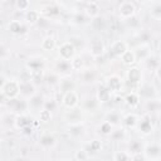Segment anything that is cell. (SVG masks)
<instances>
[{"label": "cell", "instance_id": "6da1fadb", "mask_svg": "<svg viewBox=\"0 0 161 161\" xmlns=\"http://www.w3.org/2000/svg\"><path fill=\"white\" fill-rule=\"evenodd\" d=\"M155 128H156V126H155V121H153V114L145 112L143 116L141 118H138V122H137V126L135 130L138 131L140 135L147 137L155 132Z\"/></svg>", "mask_w": 161, "mask_h": 161}, {"label": "cell", "instance_id": "7a4b0ae2", "mask_svg": "<svg viewBox=\"0 0 161 161\" xmlns=\"http://www.w3.org/2000/svg\"><path fill=\"white\" fill-rule=\"evenodd\" d=\"M104 86L112 94H121L125 89V80L118 74H109L104 78Z\"/></svg>", "mask_w": 161, "mask_h": 161}, {"label": "cell", "instance_id": "3957f363", "mask_svg": "<svg viewBox=\"0 0 161 161\" xmlns=\"http://www.w3.org/2000/svg\"><path fill=\"white\" fill-rule=\"evenodd\" d=\"M137 93L140 94L141 99L143 101H152V99H160V96H158V89L152 84V83H148V82H142L138 87H137Z\"/></svg>", "mask_w": 161, "mask_h": 161}, {"label": "cell", "instance_id": "277c9868", "mask_svg": "<svg viewBox=\"0 0 161 161\" xmlns=\"http://www.w3.org/2000/svg\"><path fill=\"white\" fill-rule=\"evenodd\" d=\"M142 153L145 156V161H158L161 160V145L156 141L145 142Z\"/></svg>", "mask_w": 161, "mask_h": 161}, {"label": "cell", "instance_id": "5b68a950", "mask_svg": "<svg viewBox=\"0 0 161 161\" xmlns=\"http://www.w3.org/2000/svg\"><path fill=\"white\" fill-rule=\"evenodd\" d=\"M8 107L9 112L14 113V114H20V113H26L29 112V104H28V99L23 98V97H16L13 99L8 101V104L5 106Z\"/></svg>", "mask_w": 161, "mask_h": 161}, {"label": "cell", "instance_id": "8992f818", "mask_svg": "<svg viewBox=\"0 0 161 161\" xmlns=\"http://www.w3.org/2000/svg\"><path fill=\"white\" fill-rule=\"evenodd\" d=\"M142 83V69L137 65H131L126 70V84L137 89V87Z\"/></svg>", "mask_w": 161, "mask_h": 161}, {"label": "cell", "instance_id": "52a82bcc", "mask_svg": "<svg viewBox=\"0 0 161 161\" xmlns=\"http://www.w3.org/2000/svg\"><path fill=\"white\" fill-rule=\"evenodd\" d=\"M137 14V6L132 0H125L118 5V18L121 20H127Z\"/></svg>", "mask_w": 161, "mask_h": 161}, {"label": "cell", "instance_id": "ba28073f", "mask_svg": "<svg viewBox=\"0 0 161 161\" xmlns=\"http://www.w3.org/2000/svg\"><path fill=\"white\" fill-rule=\"evenodd\" d=\"M79 102H80V98H79V94L75 89L67 91V92L62 93V96H60V104L65 109L74 108V107L79 106Z\"/></svg>", "mask_w": 161, "mask_h": 161}, {"label": "cell", "instance_id": "9c48e42d", "mask_svg": "<svg viewBox=\"0 0 161 161\" xmlns=\"http://www.w3.org/2000/svg\"><path fill=\"white\" fill-rule=\"evenodd\" d=\"M57 53H58V57L60 59L69 62L77 54V49L69 40H67V42H63L62 44H59L57 47Z\"/></svg>", "mask_w": 161, "mask_h": 161}, {"label": "cell", "instance_id": "30bf717a", "mask_svg": "<svg viewBox=\"0 0 161 161\" xmlns=\"http://www.w3.org/2000/svg\"><path fill=\"white\" fill-rule=\"evenodd\" d=\"M1 91L6 96L8 99L19 97V80L18 79H6Z\"/></svg>", "mask_w": 161, "mask_h": 161}, {"label": "cell", "instance_id": "8fae6325", "mask_svg": "<svg viewBox=\"0 0 161 161\" xmlns=\"http://www.w3.org/2000/svg\"><path fill=\"white\" fill-rule=\"evenodd\" d=\"M39 13H40V16L44 19H54V18H58L62 15V9L55 3H52V4L44 5L39 10Z\"/></svg>", "mask_w": 161, "mask_h": 161}, {"label": "cell", "instance_id": "7c38bea8", "mask_svg": "<svg viewBox=\"0 0 161 161\" xmlns=\"http://www.w3.org/2000/svg\"><path fill=\"white\" fill-rule=\"evenodd\" d=\"M19 80V96L28 99L30 98L33 94H35L38 91H36V86L30 82V80H21V79H18Z\"/></svg>", "mask_w": 161, "mask_h": 161}, {"label": "cell", "instance_id": "4fadbf2b", "mask_svg": "<svg viewBox=\"0 0 161 161\" xmlns=\"http://www.w3.org/2000/svg\"><path fill=\"white\" fill-rule=\"evenodd\" d=\"M88 53L94 59L102 58L104 55V53H106V45H104V43L101 39L92 40L89 43V47H88Z\"/></svg>", "mask_w": 161, "mask_h": 161}, {"label": "cell", "instance_id": "5bb4252c", "mask_svg": "<svg viewBox=\"0 0 161 161\" xmlns=\"http://www.w3.org/2000/svg\"><path fill=\"white\" fill-rule=\"evenodd\" d=\"M96 98H97V101H98V103L101 104V106H104V104H107V103H109L111 101H112V93L109 92V89L104 86V83H99L98 86H97V89H96Z\"/></svg>", "mask_w": 161, "mask_h": 161}, {"label": "cell", "instance_id": "9a60e30c", "mask_svg": "<svg viewBox=\"0 0 161 161\" xmlns=\"http://www.w3.org/2000/svg\"><path fill=\"white\" fill-rule=\"evenodd\" d=\"M128 48H130V47H128L127 42L122 40V39L113 42V43L111 44V47H109V50H108L109 58H112V59H113V58H119Z\"/></svg>", "mask_w": 161, "mask_h": 161}, {"label": "cell", "instance_id": "2e32d148", "mask_svg": "<svg viewBox=\"0 0 161 161\" xmlns=\"http://www.w3.org/2000/svg\"><path fill=\"white\" fill-rule=\"evenodd\" d=\"M82 108L83 112L86 113H96L98 112V109L101 108V104L98 103L96 96H87L83 101H82V104L79 106Z\"/></svg>", "mask_w": 161, "mask_h": 161}, {"label": "cell", "instance_id": "e0dca14e", "mask_svg": "<svg viewBox=\"0 0 161 161\" xmlns=\"http://www.w3.org/2000/svg\"><path fill=\"white\" fill-rule=\"evenodd\" d=\"M138 116L135 112H128L126 114H123L121 117V127H123L125 130H135L138 122Z\"/></svg>", "mask_w": 161, "mask_h": 161}, {"label": "cell", "instance_id": "ac0fdd59", "mask_svg": "<svg viewBox=\"0 0 161 161\" xmlns=\"http://www.w3.org/2000/svg\"><path fill=\"white\" fill-rule=\"evenodd\" d=\"M130 109H136L140 107L141 104V97L140 94L137 93V91H131L128 92L125 97H123V101H122Z\"/></svg>", "mask_w": 161, "mask_h": 161}, {"label": "cell", "instance_id": "d6986e66", "mask_svg": "<svg viewBox=\"0 0 161 161\" xmlns=\"http://www.w3.org/2000/svg\"><path fill=\"white\" fill-rule=\"evenodd\" d=\"M79 82L82 84H92L97 79V72L93 68H83L80 72H78Z\"/></svg>", "mask_w": 161, "mask_h": 161}, {"label": "cell", "instance_id": "ffe728a7", "mask_svg": "<svg viewBox=\"0 0 161 161\" xmlns=\"http://www.w3.org/2000/svg\"><path fill=\"white\" fill-rule=\"evenodd\" d=\"M57 145V137L50 132H44L39 136V146L44 150L54 148Z\"/></svg>", "mask_w": 161, "mask_h": 161}, {"label": "cell", "instance_id": "44dd1931", "mask_svg": "<svg viewBox=\"0 0 161 161\" xmlns=\"http://www.w3.org/2000/svg\"><path fill=\"white\" fill-rule=\"evenodd\" d=\"M34 122V118L31 116H29V113H20V114H15V119H14V127L16 130H21L23 127L26 126H31Z\"/></svg>", "mask_w": 161, "mask_h": 161}, {"label": "cell", "instance_id": "7402d4cb", "mask_svg": "<svg viewBox=\"0 0 161 161\" xmlns=\"http://www.w3.org/2000/svg\"><path fill=\"white\" fill-rule=\"evenodd\" d=\"M83 13L86 14V16H87L88 19H93V18L101 15V6H99V4H98L97 1L89 0V1L86 4V6H84Z\"/></svg>", "mask_w": 161, "mask_h": 161}, {"label": "cell", "instance_id": "603a6c76", "mask_svg": "<svg viewBox=\"0 0 161 161\" xmlns=\"http://www.w3.org/2000/svg\"><path fill=\"white\" fill-rule=\"evenodd\" d=\"M25 68L28 70H33V69H45V60L43 57L39 55H34L26 59L25 62Z\"/></svg>", "mask_w": 161, "mask_h": 161}, {"label": "cell", "instance_id": "cb8c5ba5", "mask_svg": "<svg viewBox=\"0 0 161 161\" xmlns=\"http://www.w3.org/2000/svg\"><path fill=\"white\" fill-rule=\"evenodd\" d=\"M82 114H83V111L79 106L74 107V108H69L67 109L65 114H64V118L68 123H75V122H80L82 121Z\"/></svg>", "mask_w": 161, "mask_h": 161}, {"label": "cell", "instance_id": "d4e9b609", "mask_svg": "<svg viewBox=\"0 0 161 161\" xmlns=\"http://www.w3.org/2000/svg\"><path fill=\"white\" fill-rule=\"evenodd\" d=\"M142 63H143L145 68H146L147 70H150L151 73H153L155 70L160 69V57H158L157 54L151 53L147 58H145V59L142 60Z\"/></svg>", "mask_w": 161, "mask_h": 161}, {"label": "cell", "instance_id": "484cf974", "mask_svg": "<svg viewBox=\"0 0 161 161\" xmlns=\"http://www.w3.org/2000/svg\"><path fill=\"white\" fill-rule=\"evenodd\" d=\"M133 53L136 55V62H142L145 58H147L152 52H151V47L150 44H146V43H141L138 44L135 49H133Z\"/></svg>", "mask_w": 161, "mask_h": 161}, {"label": "cell", "instance_id": "4316f807", "mask_svg": "<svg viewBox=\"0 0 161 161\" xmlns=\"http://www.w3.org/2000/svg\"><path fill=\"white\" fill-rule=\"evenodd\" d=\"M67 132L72 137H80L86 132V123L83 121L75 122V123H68Z\"/></svg>", "mask_w": 161, "mask_h": 161}, {"label": "cell", "instance_id": "83f0119b", "mask_svg": "<svg viewBox=\"0 0 161 161\" xmlns=\"http://www.w3.org/2000/svg\"><path fill=\"white\" fill-rule=\"evenodd\" d=\"M44 101H45V97L42 94V93H35L33 94L30 98H28V104H29V111L30 109H34V111H39L40 108H43L44 106Z\"/></svg>", "mask_w": 161, "mask_h": 161}, {"label": "cell", "instance_id": "f1b7e54d", "mask_svg": "<svg viewBox=\"0 0 161 161\" xmlns=\"http://www.w3.org/2000/svg\"><path fill=\"white\" fill-rule=\"evenodd\" d=\"M54 70L57 73H59L62 77H68L72 73V68H70V64L68 60H63V59H58L54 64Z\"/></svg>", "mask_w": 161, "mask_h": 161}, {"label": "cell", "instance_id": "f546056e", "mask_svg": "<svg viewBox=\"0 0 161 161\" xmlns=\"http://www.w3.org/2000/svg\"><path fill=\"white\" fill-rule=\"evenodd\" d=\"M40 13L39 10H35V9H29L24 13V20L28 25H36L40 20Z\"/></svg>", "mask_w": 161, "mask_h": 161}, {"label": "cell", "instance_id": "4dcf8cb0", "mask_svg": "<svg viewBox=\"0 0 161 161\" xmlns=\"http://www.w3.org/2000/svg\"><path fill=\"white\" fill-rule=\"evenodd\" d=\"M70 89H75V82L70 78V75L68 77H62L59 84H58V91L59 93H64L67 91H70Z\"/></svg>", "mask_w": 161, "mask_h": 161}, {"label": "cell", "instance_id": "1f68e13d", "mask_svg": "<svg viewBox=\"0 0 161 161\" xmlns=\"http://www.w3.org/2000/svg\"><path fill=\"white\" fill-rule=\"evenodd\" d=\"M40 48L44 52H53L57 48V40L53 35H45L40 42Z\"/></svg>", "mask_w": 161, "mask_h": 161}, {"label": "cell", "instance_id": "d6a6232c", "mask_svg": "<svg viewBox=\"0 0 161 161\" xmlns=\"http://www.w3.org/2000/svg\"><path fill=\"white\" fill-rule=\"evenodd\" d=\"M62 79V75L59 73H57L55 70H50V72H45L44 75V82L50 86V87H58L59 82Z\"/></svg>", "mask_w": 161, "mask_h": 161}, {"label": "cell", "instance_id": "836d02e7", "mask_svg": "<svg viewBox=\"0 0 161 161\" xmlns=\"http://www.w3.org/2000/svg\"><path fill=\"white\" fill-rule=\"evenodd\" d=\"M143 145H145V142L141 138H132L127 143V152L130 155L131 153H136V152H142Z\"/></svg>", "mask_w": 161, "mask_h": 161}, {"label": "cell", "instance_id": "e575fe53", "mask_svg": "<svg viewBox=\"0 0 161 161\" xmlns=\"http://www.w3.org/2000/svg\"><path fill=\"white\" fill-rule=\"evenodd\" d=\"M44 75H45V69H33V70H29V79L36 87L42 82H44Z\"/></svg>", "mask_w": 161, "mask_h": 161}, {"label": "cell", "instance_id": "d590c367", "mask_svg": "<svg viewBox=\"0 0 161 161\" xmlns=\"http://www.w3.org/2000/svg\"><path fill=\"white\" fill-rule=\"evenodd\" d=\"M127 137V130H125L123 127L121 126H117L113 128V131L111 132L109 135V138L114 142H121V141H125Z\"/></svg>", "mask_w": 161, "mask_h": 161}, {"label": "cell", "instance_id": "8d00e7d4", "mask_svg": "<svg viewBox=\"0 0 161 161\" xmlns=\"http://www.w3.org/2000/svg\"><path fill=\"white\" fill-rule=\"evenodd\" d=\"M119 59H121V63L125 64V65H127V67L135 65V64L137 63V62H136V55H135V53H133V49H130V48L119 57Z\"/></svg>", "mask_w": 161, "mask_h": 161}, {"label": "cell", "instance_id": "74e56055", "mask_svg": "<svg viewBox=\"0 0 161 161\" xmlns=\"http://www.w3.org/2000/svg\"><path fill=\"white\" fill-rule=\"evenodd\" d=\"M91 25L96 31H103L107 28V21L104 19V16L98 15L93 19H91Z\"/></svg>", "mask_w": 161, "mask_h": 161}, {"label": "cell", "instance_id": "f35d334b", "mask_svg": "<svg viewBox=\"0 0 161 161\" xmlns=\"http://www.w3.org/2000/svg\"><path fill=\"white\" fill-rule=\"evenodd\" d=\"M8 30L11 34H14V35H20V34H23L25 31V28H24V25H23L21 21H19V20H11L8 24Z\"/></svg>", "mask_w": 161, "mask_h": 161}, {"label": "cell", "instance_id": "ab89813d", "mask_svg": "<svg viewBox=\"0 0 161 161\" xmlns=\"http://www.w3.org/2000/svg\"><path fill=\"white\" fill-rule=\"evenodd\" d=\"M150 16L156 20V21H160L161 20V4L158 0H153L151 3V6H150Z\"/></svg>", "mask_w": 161, "mask_h": 161}, {"label": "cell", "instance_id": "60d3db41", "mask_svg": "<svg viewBox=\"0 0 161 161\" xmlns=\"http://www.w3.org/2000/svg\"><path fill=\"white\" fill-rule=\"evenodd\" d=\"M69 64H70L72 72H77V73H78V72H80V70L86 67L83 58H82L80 55H78V54H75V55L69 60Z\"/></svg>", "mask_w": 161, "mask_h": 161}, {"label": "cell", "instance_id": "b9f144b4", "mask_svg": "<svg viewBox=\"0 0 161 161\" xmlns=\"http://www.w3.org/2000/svg\"><path fill=\"white\" fill-rule=\"evenodd\" d=\"M121 117H122V116H121L119 112H117V111H109V112L106 113L104 119H106L107 122H109L113 127H117V126L121 125Z\"/></svg>", "mask_w": 161, "mask_h": 161}, {"label": "cell", "instance_id": "7bdbcfd3", "mask_svg": "<svg viewBox=\"0 0 161 161\" xmlns=\"http://www.w3.org/2000/svg\"><path fill=\"white\" fill-rule=\"evenodd\" d=\"M52 119H53V112L48 111V109L44 108V107L38 111V121H39L40 123L48 125L49 122H52Z\"/></svg>", "mask_w": 161, "mask_h": 161}, {"label": "cell", "instance_id": "ee69618b", "mask_svg": "<svg viewBox=\"0 0 161 161\" xmlns=\"http://www.w3.org/2000/svg\"><path fill=\"white\" fill-rule=\"evenodd\" d=\"M113 126L109 123V122H107L106 119L103 121V122H101V125L98 126V133L101 135V136H103V137H109V135H111V132L113 131Z\"/></svg>", "mask_w": 161, "mask_h": 161}, {"label": "cell", "instance_id": "f6af8a7d", "mask_svg": "<svg viewBox=\"0 0 161 161\" xmlns=\"http://www.w3.org/2000/svg\"><path fill=\"white\" fill-rule=\"evenodd\" d=\"M160 111V99H152V101H146V112L147 113H158Z\"/></svg>", "mask_w": 161, "mask_h": 161}, {"label": "cell", "instance_id": "bcb514c9", "mask_svg": "<svg viewBox=\"0 0 161 161\" xmlns=\"http://www.w3.org/2000/svg\"><path fill=\"white\" fill-rule=\"evenodd\" d=\"M102 148H103V142L102 140H98V138L92 140L87 145V151H91V152H99L102 151Z\"/></svg>", "mask_w": 161, "mask_h": 161}, {"label": "cell", "instance_id": "7dc6e473", "mask_svg": "<svg viewBox=\"0 0 161 161\" xmlns=\"http://www.w3.org/2000/svg\"><path fill=\"white\" fill-rule=\"evenodd\" d=\"M58 106H59L58 99H55L54 97H50V98H45V101H44V106H43V107L47 108V109L50 111V112H54V111H57Z\"/></svg>", "mask_w": 161, "mask_h": 161}, {"label": "cell", "instance_id": "c3c4849f", "mask_svg": "<svg viewBox=\"0 0 161 161\" xmlns=\"http://www.w3.org/2000/svg\"><path fill=\"white\" fill-rule=\"evenodd\" d=\"M14 119H15V114L11 112H8L0 118V123L6 127H14Z\"/></svg>", "mask_w": 161, "mask_h": 161}, {"label": "cell", "instance_id": "681fc988", "mask_svg": "<svg viewBox=\"0 0 161 161\" xmlns=\"http://www.w3.org/2000/svg\"><path fill=\"white\" fill-rule=\"evenodd\" d=\"M14 6L18 11L20 13H25L26 10L30 9V0H15Z\"/></svg>", "mask_w": 161, "mask_h": 161}, {"label": "cell", "instance_id": "f907efd6", "mask_svg": "<svg viewBox=\"0 0 161 161\" xmlns=\"http://www.w3.org/2000/svg\"><path fill=\"white\" fill-rule=\"evenodd\" d=\"M113 161H130L131 160V155L127 151H116L112 156Z\"/></svg>", "mask_w": 161, "mask_h": 161}, {"label": "cell", "instance_id": "816d5d0a", "mask_svg": "<svg viewBox=\"0 0 161 161\" xmlns=\"http://www.w3.org/2000/svg\"><path fill=\"white\" fill-rule=\"evenodd\" d=\"M72 21L74 24H78V25H84L88 23V18L86 16V14L82 11V13H75L72 18Z\"/></svg>", "mask_w": 161, "mask_h": 161}, {"label": "cell", "instance_id": "f5cc1de1", "mask_svg": "<svg viewBox=\"0 0 161 161\" xmlns=\"http://www.w3.org/2000/svg\"><path fill=\"white\" fill-rule=\"evenodd\" d=\"M73 157L77 161H86V160L89 158V153H88V151L86 148H79V150H77L74 152V156Z\"/></svg>", "mask_w": 161, "mask_h": 161}, {"label": "cell", "instance_id": "db71d44e", "mask_svg": "<svg viewBox=\"0 0 161 161\" xmlns=\"http://www.w3.org/2000/svg\"><path fill=\"white\" fill-rule=\"evenodd\" d=\"M19 131H20V133H21V135H24V136H30V135H33V133H34L35 128H34V126L31 125V126L23 127V128H21V130H19Z\"/></svg>", "mask_w": 161, "mask_h": 161}, {"label": "cell", "instance_id": "11a10c76", "mask_svg": "<svg viewBox=\"0 0 161 161\" xmlns=\"http://www.w3.org/2000/svg\"><path fill=\"white\" fill-rule=\"evenodd\" d=\"M125 21L127 23V25H128L130 28H137V26L140 25V21L137 20L136 15H135V16H132V18H130V19H127V20H125Z\"/></svg>", "mask_w": 161, "mask_h": 161}, {"label": "cell", "instance_id": "9f6ffc18", "mask_svg": "<svg viewBox=\"0 0 161 161\" xmlns=\"http://www.w3.org/2000/svg\"><path fill=\"white\" fill-rule=\"evenodd\" d=\"M131 160H132V161H145V156H143L142 152L131 153Z\"/></svg>", "mask_w": 161, "mask_h": 161}, {"label": "cell", "instance_id": "6f0895ef", "mask_svg": "<svg viewBox=\"0 0 161 161\" xmlns=\"http://www.w3.org/2000/svg\"><path fill=\"white\" fill-rule=\"evenodd\" d=\"M8 101H9V99L6 98V96H5V94L3 93V91L0 89V106H1V107H5V106L8 104Z\"/></svg>", "mask_w": 161, "mask_h": 161}, {"label": "cell", "instance_id": "680465c9", "mask_svg": "<svg viewBox=\"0 0 161 161\" xmlns=\"http://www.w3.org/2000/svg\"><path fill=\"white\" fill-rule=\"evenodd\" d=\"M6 77L4 75V74H0V89L4 87V84H5V82H6Z\"/></svg>", "mask_w": 161, "mask_h": 161}, {"label": "cell", "instance_id": "91938a15", "mask_svg": "<svg viewBox=\"0 0 161 161\" xmlns=\"http://www.w3.org/2000/svg\"><path fill=\"white\" fill-rule=\"evenodd\" d=\"M138 4H142V5H145V4H151L153 0H136Z\"/></svg>", "mask_w": 161, "mask_h": 161}, {"label": "cell", "instance_id": "94428289", "mask_svg": "<svg viewBox=\"0 0 161 161\" xmlns=\"http://www.w3.org/2000/svg\"><path fill=\"white\" fill-rule=\"evenodd\" d=\"M5 52H6V50H5V49H4L3 47H0V58L5 55Z\"/></svg>", "mask_w": 161, "mask_h": 161}, {"label": "cell", "instance_id": "6125c7cd", "mask_svg": "<svg viewBox=\"0 0 161 161\" xmlns=\"http://www.w3.org/2000/svg\"><path fill=\"white\" fill-rule=\"evenodd\" d=\"M74 1H75V3H79V4H80V3H86L87 0H74Z\"/></svg>", "mask_w": 161, "mask_h": 161}, {"label": "cell", "instance_id": "be15d7a7", "mask_svg": "<svg viewBox=\"0 0 161 161\" xmlns=\"http://www.w3.org/2000/svg\"><path fill=\"white\" fill-rule=\"evenodd\" d=\"M1 146H3V137L0 136V148H1Z\"/></svg>", "mask_w": 161, "mask_h": 161}, {"label": "cell", "instance_id": "e7e4bbea", "mask_svg": "<svg viewBox=\"0 0 161 161\" xmlns=\"http://www.w3.org/2000/svg\"><path fill=\"white\" fill-rule=\"evenodd\" d=\"M0 1H8V0H0Z\"/></svg>", "mask_w": 161, "mask_h": 161}]
</instances>
